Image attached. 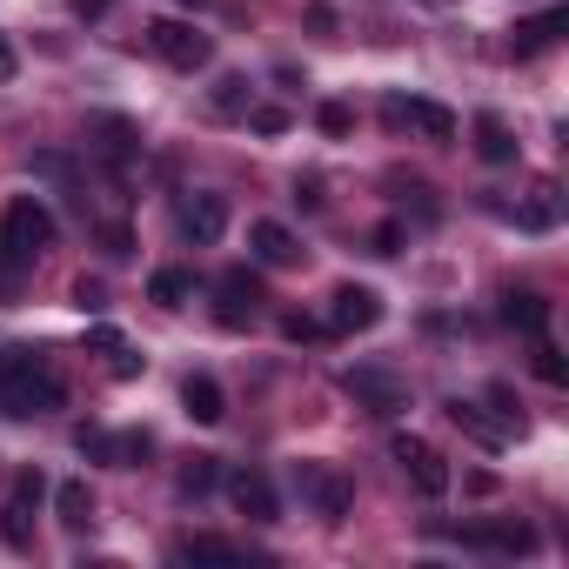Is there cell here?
<instances>
[{"label":"cell","mask_w":569,"mask_h":569,"mask_svg":"<svg viewBox=\"0 0 569 569\" xmlns=\"http://www.w3.org/2000/svg\"><path fill=\"white\" fill-rule=\"evenodd\" d=\"M41 248H54V208L41 194H14L0 214V289H14V274L34 268Z\"/></svg>","instance_id":"6da1fadb"},{"label":"cell","mask_w":569,"mask_h":569,"mask_svg":"<svg viewBox=\"0 0 569 569\" xmlns=\"http://www.w3.org/2000/svg\"><path fill=\"white\" fill-rule=\"evenodd\" d=\"M0 402H8V416H48L68 402V382L28 349H0Z\"/></svg>","instance_id":"7a4b0ae2"},{"label":"cell","mask_w":569,"mask_h":569,"mask_svg":"<svg viewBox=\"0 0 569 569\" xmlns=\"http://www.w3.org/2000/svg\"><path fill=\"white\" fill-rule=\"evenodd\" d=\"M148 48L168 61V68H181V74H194V68H208V34L194 28V21H174V14H161V21H148Z\"/></svg>","instance_id":"3957f363"},{"label":"cell","mask_w":569,"mask_h":569,"mask_svg":"<svg viewBox=\"0 0 569 569\" xmlns=\"http://www.w3.org/2000/svg\"><path fill=\"white\" fill-rule=\"evenodd\" d=\"M342 396L362 402L369 416H402V409H409V389H402L389 369H349V376H342Z\"/></svg>","instance_id":"277c9868"},{"label":"cell","mask_w":569,"mask_h":569,"mask_svg":"<svg viewBox=\"0 0 569 569\" xmlns=\"http://www.w3.org/2000/svg\"><path fill=\"white\" fill-rule=\"evenodd\" d=\"M389 456L409 469V482H416L422 496H449V462H442L422 436H389Z\"/></svg>","instance_id":"5b68a950"},{"label":"cell","mask_w":569,"mask_h":569,"mask_svg":"<svg viewBox=\"0 0 569 569\" xmlns=\"http://www.w3.org/2000/svg\"><path fill=\"white\" fill-rule=\"evenodd\" d=\"M376 322H382V296L362 289V281H342L336 302H329V329H336V336H362V329H376Z\"/></svg>","instance_id":"8992f818"},{"label":"cell","mask_w":569,"mask_h":569,"mask_svg":"<svg viewBox=\"0 0 569 569\" xmlns=\"http://www.w3.org/2000/svg\"><path fill=\"white\" fill-rule=\"evenodd\" d=\"M174 221H181V234L188 241H221V228H228V194H208V188H194V194H181V208H174Z\"/></svg>","instance_id":"52a82bcc"},{"label":"cell","mask_w":569,"mask_h":569,"mask_svg":"<svg viewBox=\"0 0 569 569\" xmlns=\"http://www.w3.org/2000/svg\"><path fill=\"white\" fill-rule=\"evenodd\" d=\"M214 296H221V329H248L254 322V302H261V281L248 274V268H228L221 281H214Z\"/></svg>","instance_id":"ba28073f"},{"label":"cell","mask_w":569,"mask_h":569,"mask_svg":"<svg viewBox=\"0 0 569 569\" xmlns=\"http://www.w3.org/2000/svg\"><path fill=\"white\" fill-rule=\"evenodd\" d=\"M382 121H389V128H416V134H429V141H449V134H456V114H449L442 101H402V94H396V101L382 108Z\"/></svg>","instance_id":"9c48e42d"},{"label":"cell","mask_w":569,"mask_h":569,"mask_svg":"<svg viewBox=\"0 0 569 569\" xmlns=\"http://www.w3.org/2000/svg\"><path fill=\"white\" fill-rule=\"evenodd\" d=\"M88 134H94V154H101L114 174H128V168H134V154H141L134 121H121V114H94V121H88Z\"/></svg>","instance_id":"30bf717a"},{"label":"cell","mask_w":569,"mask_h":569,"mask_svg":"<svg viewBox=\"0 0 569 569\" xmlns=\"http://www.w3.org/2000/svg\"><path fill=\"white\" fill-rule=\"evenodd\" d=\"M228 496H234V509H241L248 522H274V516H281V496H274V482H268L261 469H234V476H228Z\"/></svg>","instance_id":"8fae6325"},{"label":"cell","mask_w":569,"mask_h":569,"mask_svg":"<svg viewBox=\"0 0 569 569\" xmlns=\"http://www.w3.org/2000/svg\"><path fill=\"white\" fill-rule=\"evenodd\" d=\"M248 248H254L261 268H296V261H302L296 228H281V221H254V228H248Z\"/></svg>","instance_id":"7c38bea8"},{"label":"cell","mask_w":569,"mask_h":569,"mask_svg":"<svg viewBox=\"0 0 569 569\" xmlns=\"http://www.w3.org/2000/svg\"><path fill=\"white\" fill-rule=\"evenodd\" d=\"M296 489H302L329 522H342V516H349V502H356V489H349L342 476H329V469H296Z\"/></svg>","instance_id":"4fadbf2b"},{"label":"cell","mask_w":569,"mask_h":569,"mask_svg":"<svg viewBox=\"0 0 569 569\" xmlns=\"http://www.w3.org/2000/svg\"><path fill=\"white\" fill-rule=\"evenodd\" d=\"M462 542L469 549H489V556H529L536 549V529L529 522H476V529H462Z\"/></svg>","instance_id":"5bb4252c"},{"label":"cell","mask_w":569,"mask_h":569,"mask_svg":"<svg viewBox=\"0 0 569 569\" xmlns=\"http://www.w3.org/2000/svg\"><path fill=\"white\" fill-rule=\"evenodd\" d=\"M562 28H569V8H542L536 21H516V41H509V48H516V54L529 61V54L556 48V41H562Z\"/></svg>","instance_id":"9a60e30c"},{"label":"cell","mask_w":569,"mask_h":569,"mask_svg":"<svg viewBox=\"0 0 569 569\" xmlns=\"http://www.w3.org/2000/svg\"><path fill=\"white\" fill-rule=\"evenodd\" d=\"M181 409H188V422H208V429H214V422L228 416V396H221L214 376H188V382H181Z\"/></svg>","instance_id":"2e32d148"},{"label":"cell","mask_w":569,"mask_h":569,"mask_svg":"<svg viewBox=\"0 0 569 569\" xmlns=\"http://www.w3.org/2000/svg\"><path fill=\"white\" fill-rule=\"evenodd\" d=\"M502 322L522 329V336H549V302H542L536 289H509V296H502Z\"/></svg>","instance_id":"e0dca14e"},{"label":"cell","mask_w":569,"mask_h":569,"mask_svg":"<svg viewBox=\"0 0 569 569\" xmlns=\"http://www.w3.org/2000/svg\"><path fill=\"white\" fill-rule=\"evenodd\" d=\"M54 516H61L68 536L94 529V489H88V482H61V489H54Z\"/></svg>","instance_id":"ac0fdd59"},{"label":"cell","mask_w":569,"mask_h":569,"mask_svg":"<svg viewBox=\"0 0 569 569\" xmlns=\"http://www.w3.org/2000/svg\"><path fill=\"white\" fill-rule=\"evenodd\" d=\"M476 154H482L489 168L516 161V134H509V121H502V114H476Z\"/></svg>","instance_id":"d6986e66"},{"label":"cell","mask_w":569,"mask_h":569,"mask_svg":"<svg viewBox=\"0 0 569 569\" xmlns=\"http://www.w3.org/2000/svg\"><path fill=\"white\" fill-rule=\"evenodd\" d=\"M449 422H456V429H469L482 449H502V442H509V429H516V422H489L476 402H449Z\"/></svg>","instance_id":"ffe728a7"},{"label":"cell","mask_w":569,"mask_h":569,"mask_svg":"<svg viewBox=\"0 0 569 569\" xmlns=\"http://www.w3.org/2000/svg\"><path fill=\"white\" fill-rule=\"evenodd\" d=\"M188 296H194V274H188V268H154L148 302H161V309H188Z\"/></svg>","instance_id":"44dd1931"},{"label":"cell","mask_w":569,"mask_h":569,"mask_svg":"<svg viewBox=\"0 0 569 569\" xmlns=\"http://www.w3.org/2000/svg\"><path fill=\"white\" fill-rule=\"evenodd\" d=\"M174 556H181V562H241V549H234L228 536H181Z\"/></svg>","instance_id":"7402d4cb"},{"label":"cell","mask_w":569,"mask_h":569,"mask_svg":"<svg viewBox=\"0 0 569 569\" xmlns=\"http://www.w3.org/2000/svg\"><path fill=\"white\" fill-rule=\"evenodd\" d=\"M214 482H221V462H214V456H188V462H181V476H174V489H181V496H208Z\"/></svg>","instance_id":"603a6c76"},{"label":"cell","mask_w":569,"mask_h":569,"mask_svg":"<svg viewBox=\"0 0 569 569\" xmlns=\"http://www.w3.org/2000/svg\"><path fill=\"white\" fill-rule=\"evenodd\" d=\"M28 516H34L28 502H8V509H0V542H8V549H21V556L34 549V522H28Z\"/></svg>","instance_id":"cb8c5ba5"},{"label":"cell","mask_w":569,"mask_h":569,"mask_svg":"<svg viewBox=\"0 0 569 569\" xmlns=\"http://www.w3.org/2000/svg\"><path fill=\"white\" fill-rule=\"evenodd\" d=\"M254 101H248V74H221L214 81V114H248Z\"/></svg>","instance_id":"d4e9b609"},{"label":"cell","mask_w":569,"mask_h":569,"mask_svg":"<svg viewBox=\"0 0 569 569\" xmlns=\"http://www.w3.org/2000/svg\"><path fill=\"white\" fill-rule=\"evenodd\" d=\"M154 449V436L148 429H128V436H114V469H141V456Z\"/></svg>","instance_id":"484cf974"},{"label":"cell","mask_w":569,"mask_h":569,"mask_svg":"<svg viewBox=\"0 0 569 569\" xmlns=\"http://www.w3.org/2000/svg\"><path fill=\"white\" fill-rule=\"evenodd\" d=\"M74 449H81L88 462H114V436H108V429H94V422H88V429H74Z\"/></svg>","instance_id":"4316f807"},{"label":"cell","mask_w":569,"mask_h":569,"mask_svg":"<svg viewBox=\"0 0 569 569\" xmlns=\"http://www.w3.org/2000/svg\"><path fill=\"white\" fill-rule=\"evenodd\" d=\"M536 376H542L549 389H562V382H569V369H562V356H556V349H549L542 336H536Z\"/></svg>","instance_id":"83f0119b"},{"label":"cell","mask_w":569,"mask_h":569,"mask_svg":"<svg viewBox=\"0 0 569 569\" xmlns=\"http://www.w3.org/2000/svg\"><path fill=\"white\" fill-rule=\"evenodd\" d=\"M241 121H248L254 134H289V108H248Z\"/></svg>","instance_id":"f1b7e54d"},{"label":"cell","mask_w":569,"mask_h":569,"mask_svg":"<svg viewBox=\"0 0 569 569\" xmlns=\"http://www.w3.org/2000/svg\"><path fill=\"white\" fill-rule=\"evenodd\" d=\"M74 309H81V316H101V309H108V289H101L94 274H81V281H74Z\"/></svg>","instance_id":"f546056e"},{"label":"cell","mask_w":569,"mask_h":569,"mask_svg":"<svg viewBox=\"0 0 569 569\" xmlns=\"http://www.w3.org/2000/svg\"><path fill=\"white\" fill-rule=\"evenodd\" d=\"M316 121H322V134H329V141H342V134L356 128V114H349L342 101H322V114H316Z\"/></svg>","instance_id":"4dcf8cb0"},{"label":"cell","mask_w":569,"mask_h":569,"mask_svg":"<svg viewBox=\"0 0 569 569\" xmlns=\"http://www.w3.org/2000/svg\"><path fill=\"white\" fill-rule=\"evenodd\" d=\"M281 336H289V342H316L322 322H316V316H281Z\"/></svg>","instance_id":"1f68e13d"},{"label":"cell","mask_w":569,"mask_h":569,"mask_svg":"<svg viewBox=\"0 0 569 569\" xmlns=\"http://www.w3.org/2000/svg\"><path fill=\"white\" fill-rule=\"evenodd\" d=\"M41 496H48V482H41V469H28V476L14 482V502H28V509H34Z\"/></svg>","instance_id":"d6a6232c"},{"label":"cell","mask_w":569,"mask_h":569,"mask_svg":"<svg viewBox=\"0 0 569 569\" xmlns=\"http://www.w3.org/2000/svg\"><path fill=\"white\" fill-rule=\"evenodd\" d=\"M369 248H376V254H396V248H402V221H389V228H376V234H369Z\"/></svg>","instance_id":"836d02e7"},{"label":"cell","mask_w":569,"mask_h":569,"mask_svg":"<svg viewBox=\"0 0 569 569\" xmlns=\"http://www.w3.org/2000/svg\"><path fill=\"white\" fill-rule=\"evenodd\" d=\"M141 376V356L134 349H114V382H134Z\"/></svg>","instance_id":"e575fe53"},{"label":"cell","mask_w":569,"mask_h":569,"mask_svg":"<svg viewBox=\"0 0 569 569\" xmlns=\"http://www.w3.org/2000/svg\"><path fill=\"white\" fill-rule=\"evenodd\" d=\"M101 241H108V254H128V241H134V234H128L121 221H108V228H101Z\"/></svg>","instance_id":"d590c367"},{"label":"cell","mask_w":569,"mask_h":569,"mask_svg":"<svg viewBox=\"0 0 569 569\" xmlns=\"http://www.w3.org/2000/svg\"><path fill=\"white\" fill-rule=\"evenodd\" d=\"M88 349H101V356H114V349H121V336H114V329L101 322V329H88Z\"/></svg>","instance_id":"8d00e7d4"},{"label":"cell","mask_w":569,"mask_h":569,"mask_svg":"<svg viewBox=\"0 0 569 569\" xmlns=\"http://www.w3.org/2000/svg\"><path fill=\"white\" fill-rule=\"evenodd\" d=\"M14 68H21V54H14V41L0 34V81H14Z\"/></svg>","instance_id":"74e56055"},{"label":"cell","mask_w":569,"mask_h":569,"mask_svg":"<svg viewBox=\"0 0 569 569\" xmlns=\"http://www.w3.org/2000/svg\"><path fill=\"white\" fill-rule=\"evenodd\" d=\"M108 8H114V0H74V14H81V21H101Z\"/></svg>","instance_id":"f35d334b"},{"label":"cell","mask_w":569,"mask_h":569,"mask_svg":"<svg viewBox=\"0 0 569 569\" xmlns=\"http://www.w3.org/2000/svg\"><path fill=\"white\" fill-rule=\"evenodd\" d=\"M181 8H214V0H181Z\"/></svg>","instance_id":"ab89813d"}]
</instances>
